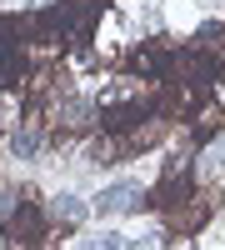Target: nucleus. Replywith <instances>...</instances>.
<instances>
[{
    "mask_svg": "<svg viewBox=\"0 0 225 250\" xmlns=\"http://www.w3.org/2000/svg\"><path fill=\"white\" fill-rule=\"evenodd\" d=\"M140 200H145L140 180H115L95 195V215H130V210H140Z\"/></svg>",
    "mask_w": 225,
    "mask_h": 250,
    "instance_id": "1",
    "label": "nucleus"
},
{
    "mask_svg": "<svg viewBox=\"0 0 225 250\" xmlns=\"http://www.w3.org/2000/svg\"><path fill=\"white\" fill-rule=\"evenodd\" d=\"M50 215H55V220H65V225H80V220H85V205H80V195H55Z\"/></svg>",
    "mask_w": 225,
    "mask_h": 250,
    "instance_id": "2",
    "label": "nucleus"
},
{
    "mask_svg": "<svg viewBox=\"0 0 225 250\" xmlns=\"http://www.w3.org/2000/svg\"><path fill=\"white\" fill-rule=\"evenodd\" d=\"M85 250H135V240L120 235V230H100L95 240H85Z\"/></svg>",
    "mask_w": 225,
    "mask_h": 250,
    "instance_id": "3",
    "label": "nucleus"
},
{
    "mask_svg": "<svg viewBox=\"0 0 225 250\" xmlns=\"http://www.w3.org/2000/svg\"><path fill=\"white\" fill-rule=\"evenodd\" d=\"M10 150H15L20 160H30V155L40 150V135H35V130H15V135H10Z\"/></svg>",
    "mask_w": 225,
    "mask_h": 250,
    "instance_id": "4",
    "label": "nucleus"
},
{
    "mask_svg": "<svg viewBox=\"0 0 225 250\" xmlns=\"http://www.w3.org/2000/svg\"><path fill=\"white\" fill-rule=\"evenodd\" d=\"M200 170H205V175H225V135L205 150V165H200Z\"/></svg>",
    "mask_w": 225,
    "mask_h": 250,
    "instance_id": "5",
    "label": "nucleus"
}]
</instances>
